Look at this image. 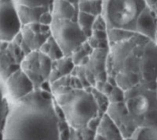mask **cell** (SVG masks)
Returning a JSON list of instances; mask_svg holds the SVG:
<instances>
[{
  "label": "cell",
  "instance_id": "obj_1",
  "mask_svg": "<svg viewBox=\"0 0 157 140\" xmlns=\"http://www.w3.org/2000/svg\"><path fill=\"white\" fill-rule=\"evenodd\" d=\"M50 91L34 88L9 104L3 139L58 140L59 117Z\"/></svg>",
  "mask_w": 157,
  "mask_h": 140
},
{
  "label": "cell",
  "instance_id": "obj_4",
  "mask_svg": "<svg viewBox=\"0 0 157 140\" xmlns=\"http://www.w3.org/2000/svg\"><path fill=\"white\" fill-rule=\"evenodd\" d=\"M124 108L136 125L157 126V93L142 85H136L124 93Z\"/></svg>",
  "mask_w": 157,
  "mask_h": 140
},
{
  "label": "cell",
  "instance_id": "obj_17",
  "mask_svg": "<svg viewBox=\"0 0 157 140\" xmlns=\"http://www.w3.org/2000/svg\"><path fill=\"white\" fill-rule=\"evenodd\" d=\"M148 9H151L157 14V0H146Z\"/></svg>",
  "mask_w": 157,
  "mask_h": 140
},
{
  "label": "cell",
  "instance_id": "obj_3",
  "mask_svg": "<svg viewBox=\"0 0 157 140\" xmlns=\"http://www.w3.org/2000/svg\"><path fill=\"white\" fill-rule=\"evenodd\" d=\"M147 7L146 0H102L101 15L108 30L132 32Z\"/></svg>",
  "mask_w": 157,
  "mask_h": 140
},
{
  "label": "cell",
  "instance_id": "obj_10",
  "mask_svg": "<svg viewBox=\"0 0 157 140\" xmlns=\"http://www.w3.org/2000/svg\"><path fill=\"white\" fill-rule=\"evenodd\" d=\"M19 18L23 25H28L32 23H39V20L42 14L50 10L48 7H28L17 6Z\"/></svg>",
  "mask_w": 157,
  "mask_h": 140
},
{
  "label": "cell",
  "instance_id": "obj_2",
  "mask_svg": "<svg viewBox=\"0 0 157 140\" xmlns=\"http://www.w3.org/2000/svg\"><path fill=\"white\" fill-rule=\"evenodd\" d=\"M66 122L75 130H81L97 117L98 103L93 93L82 88L68 90L56 98Z\"/></svg>",
  "mask_w": 157,
  "mask_h": 140
},
{
  "label": "cell",
  "instance_id": "obj_8",
  "mask_svg": "<svg viewBox=\"0 0 157 140\" xmlns=\"http://www.w3.org/2000/svg\"><path fill=\"white\" fill-rule=\"evenodd\" d=\"M115 122L107 113L100 120L95 132V138L101 139H122L123 135L118 132Z\"/></svg>",
  "mask_w": 157,
  "mask_h": 140
},
{
  "label": "cell",
  "instance_id": "obj_6",
  "mask_svg": "<svg viewBox=\"0 0 157 140\" xmlns=\"http://www.w3.org/2000/svg\"><path fill=\"white\" fill-rule=\"evenodd\" d=\"M23 25L13 0H0V41L11 42L20 34Z\"/></svg>",
  "mask_w": 157,
  "mask_h": 140
},
{
  "label": "cell",
  "instance_id": "obj_18",
  "mask_svg": "<svg viewBox=\"0 0 157 140\" xmlns=\"http://www.w3.org/2000/svg\"><path fill=\"white\" fill-rule=\"evenodd\" d=\"M6 99L4 98L3 96V94H2V89L0 87V106L4 103V101Z\"/></svg>",
  "mask_w": 157,
  "mask_h": 140
},
{
  "label": "cell",
  "instance_id": "obj_12",
  "mask_svg": "<svg viewBox=\"0 0 157 140\" xmlns=\"http://www.w3.org/2000/svg\"><path fill=\"white\" fill-rule=\"evenodd\" d=\"M94 16L90 14L80 11L78 12L77 21L88 38L91 34V29L94 23Z\"/></svg>",
  "mask_w": 157,
  "mask_h": 140
},
{
  "label": "cell",
  "instance_id": "obj_15",
  "mask_svg": "<svg viewBox=\"0 0 157 140\" xmlns=\"http://www.w3.org/2000/svg\"><path fill=\"white\" fill-rule=\"evenodd\" d=\"M8 108L9 104L6 100L0 106V139H3V132L8 112Z\"/></svg>",
  "mask_w": 157,
  "mask_h": 140
},
{
  "label": "cell",
  "instance_id": "obj_9",
  "mask_svg": "<svg viewBox=\"0 0 157 140\" xmlns=\"http://www.w3.org/2000/svg\"><path fill=\"white\" fill-rule=\"evenodd\" d=\"M50 10L54 18L75 21L79 12L77 6L66 0H53Z\"/></svg>",
  "mask_w": 157,
  "mask_h": 140
},
{
  "label": "cell",
  "instance_id": "obj_7",
  "mask_svg": "<svg viewBox=\"0 0 157 140\" xmlns=\"http://www.w3.org/2000/svg\"><path fill=\"white\" fill-rule=\"evenodd\" d=\"M6 85L13 101L23 98L35 88L26 72L21 69L16 70L10 75L7 78Z\"/></svg>",
  "mask_w": 157,
  "mask_h": 140
},
{
  "label": "cell",
  "instance_id": "obj_14",
  "mask_svg": "<svg viewBox=\"0 0 157 140\" xmlns=\"http://www.w3.org/2000/svg\"><path fill=\"white\" fill-rule=\"evenodd\" d=\"M17 6L28 7H48L51 9L53 0H13Z\"/></svg>",
  "mask_w": 157,
  "mask_h": 140
},
{
  "label": "cell",
  "instance_id": "obj_13",
  "mask_svg": "<svg viewBox=\"0 0 157 140\" xmlns=\"http://www.w3.org/2000/svg\"><path fill=\"white\" fill-rule=\"evenodd\" d=\"M39 64L40 73L45 80L52 72V60L48 55L40 52L39 53Z\"/></svg>",
  "mask_w": 157,
  "mask_h": 140
},
{
  "label": "cell",
  "instance_id": "obj_11",
  "mask_svg": "<svg viewBox=\"0 0 157 140\" xmlns=\"http://www.w3.org/2000/svg\"><path fill=\"white\" fill-rule=\"evenodd\" d=\"M129 139H157V126H137L128 138Z\"/></svg>",
  "mask_w": 157,
  "mask_h": 140
},
{
  "label": "cell",
  "instance_id": "obj_19",
  "mask_svg": "<svg viewBox=\"0 0 157 140\" xmlns=\"http://www.w3.org/2000/svg\"><path fill=\"white\" fill-rule=\"evenodd\" d=\"M66 1L71 2V4H74V6H75L78 7V2H79V0H66Z\"/></svg>",
  "mask_w": 157,
  "mask_h": 140
},
{
  "label": "cell",
  "instance_id": "obj_16",
  "mask_svg": "<svg viewBox=\"0 0 157 140\" xmlns=\"http://www.w3.org/2000/svg\"><path fill=\"white\" fill-rule=\"evenodd\" d=\"M53 19L54 18L51 12V10H49L42 14L39 20V23L42 25L50 26Z\"/></svg>",
  "mask_w": 157,
  "mask_h": 140
},
{
  "label": "cell",
  "instance_id": "obj_5",
  "mask_svg": "<svg viewBox=\"0 0 157 140\" xmlns=\"http://www.w3.org/2000/svg\"><path fill=\"white\" fill-rule=\"evenodd\" d=\"M50 35L67 57L71 56L88 39L78 22L69 19L54 18L50 25Z\"/></svg>",
  "mask_w": 157,
  "mask_h": 140
}]
</instances>
